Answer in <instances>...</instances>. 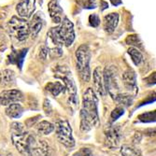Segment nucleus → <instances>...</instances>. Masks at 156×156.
Returning a JSON list of instances; mask_svg holds the SVG:
<instances>
[{"label":"nucleus","mask_w":156,"mask_h":156,"mask_svg":"<svg viewBox=\"0 0 156 156\" xmlns=\"http://www.w3.org/2000/svg\"><path fill=\"white\" fill-rule=\"evenodd\" d=\"M98 99L92 88H88L82 97V107L80 109V130L88 132L99 124Z\"/></svg>","instance_id":"nucleus-1"},{"label":"nucleus","mask_w":156,"mask_h":156,"mask_svg":"<svg viewBox=\"0 0 156 156\" xmlns=\"http://www.w3.org/2000/svg\"><path fill=\"white\" fill-rule=\"evenodd\" d=\"M91 52L87 45H81L76 51V65L80 78L82 81L88 82L91 79L90 68Z\"/></svg>","instance_id":"nucleus-2"},{"label":"nucleus","mask_w":156,"mask_h":156,"mask_svg":"<svg viewBox=\"0 0 156 156\" xmlns=\"http://www.w3.org/2000/svg\"><path fill=\"white\" fill-rule=\"evenodd\" d=\"M11 139L17 151L23 156H30L29 145L30 134L24 131V127L21 122H13L11 124Z\"/></svg>","instance_id":"nucleus-3"},{"label":"nucleus","mask_w":156,"mask_h":156,"mask_svg":"<svg viewBox=\"0 0 156 156\" xmlns=\"http://www.w3.org/2000/svg\"><path fill=\"white\" fill-rule=\"evenodd\" d=\"M103 80L106 92H108L109 95L115 100L117 96L122 92L121 91L120 87L117 69L114 66H110L105 69L103 73Z\"/></svg>","instance_id":"nucleus-4"},{"label":"nucleus","mask_w":156,"mask_h":156,"mask_svg":"<svg viewBox=\"0 0 156 156\" xmlns=\"http://www.w3.org/2000/svg\"><path fill=\"white\" fill-rule=\"evenodd\" d=\"M56 78H60L64 81L65 88L68 94V101L70 105L76 106L77 105V88H76V84L74 82V80L72 78L71 72H69L66 69H58L57 74L55 75Z\"/></svg>","instance_id":"nucleus-5"},{"label":"nucleus","mask_w":156,"mask_h":156,"mask_svg":"<svg viewBox=\"0 0 156 156\" xmlns=\"http://www.w3.org/2000/svg\"><path fill=\"white\" fill-rule=\"evenodd\" d=\"M9 30L16 39L23 41L29 35V25L24 19L13 16L9 22Z\"/></svg>","instance_id":"nucleus-6"},{"label":"nucleus","mask_w":156,"mask_h":156,"mask_svg":"<svg viewBox=\"0 0 156 156\" xmlns=\"http://www.w3.org/2000/svg\"><path fill=\"white\" fill-rule=\"evenodd\" d=\"M56 136L60 143L66 148H72L75 146V140L72 136V128L67 121L62 120L56 123Z\"/></svg>","instance_id":"nucleus-7"},{"label":"nucleus","mask_w":156,"mask_h":156,"mask_svg":"<svg viewBox=\"0 0 156 156\" xmlns=\"http://www.w3.org/2000/svg\"><path fill=\"white\" fill-rule=\"evenodd\" d=\"M56 31H57L58 36L65 46L69 47L72 45L75 39V31L72 22L68 18L65 17L62 19L60 25L56 27Z\"/></svg>","instance_id":"nucleus-8"},{"label":"nucleus","mask_w":156,"mask_h":156,"mask_svg":"<svg viewBox=\"0 0 156 156\" xmlns=\"http://www.w3.org/2000/svg\"><path fill=\"white\" fill-rule=\"evenodd\" d=\"M64 44L62 40L60 39L58 33L56 31V27L51 28L50 31L47 34V39H46V49L48 53H50L51 56L58 57L63 54V48Z\"/></svg>","instance_id":"nucleus-9"},{"label":"nucleus","mask_w":156,"mask_h":156,"mask_svg":"<svg viewBox=\"0 0 156 156\" xmlns=\"http://www.w3.org/2000/svg\"><path fill=\"white\" fill-rule=\"evenodd\" d=\"M30 156H51V148L45 140L31 135L28 145Z\"/></svg>","instance_id":"nucleus-10"},{"label":"nucleus","mask_w":156,"mask_h":156,"mask_svg":"<svg viewBox=\"0 0 156 156\" xmlns=\"http://www.w3.org/2000/svg\"><path fill=\"white\" fill-rule=\"evenodd\" d=\"M122 138L121 128L118 125H110L105 131V141L106 145L110 149L117 148L120 144Z\"/></svg>","instance_id":"nucleus-11"},{"label":"nucleus","mask_w":156,"mask_h":156,"mask_svg":"<svg viewBox=\"0 0 156 156\" xmlns=\"http://www.w3.org/2000/svg\"><path fill=\"white\" fill-rule=\"evenodd\" d=\"M23 99V94L19 90H5L0 93V105L9 106L12 103H18Z\"/></svg>","instance_id":"nucleus-12"},{"label":"nucleus","mask_w":156,"mask_h":156,"mask_svg":"<svg viewBox=\"0 0 156 156\" xmlns=\"http://www.w3.org/2000/svg\"><path fill=\"white\" fill-rule=\"evenodd\" d=\"M122 83L129 94L135 96L137 94L138 88L136 85V76L133 69L129 68L122 74Z\"/></svg>","instance_id":"nucleus-13"},{"label":"nucleus","mask_w":156,"mask_h":156,"mask_svg":"<svg viewBox=\"0 0 156 156\" xmlns=\"http://www.w3.org/2000/svg\"><path fill=\"white\" fill-rule=\"evenodd\" d=\"M36 9L35 0H20L16 7V11L21 18H30Z\"/></svg>","instance_id":"nucleus-14"},{"label":"nucleus","mask_w":156,"mask_h":156,"mask_svg":"<svg viewBox=\"0 0 156 156\" xmlns=\"http://www.w3.org/2000/svg\"><path fill=\"white\" fill-rule=\"evenodd\" d=\"M43 21L44 19L41 12H37L36 14H34L30 23H28V25H29V34L32 37H36L41 31L42 26H43Z\"/></svg>","instance_id":"nucleus-15"},{"label":"nucleus","mask_w":156,"mask_h":156,"mask_svg":"<svg viewBox=\"0 0 156 156\" xmlns=\"http://www.w3.org/2000/svg\"><path fill=\"white\" fill-rule=\"evenodd\" d=\"M94 93H97L100 96H105L106 90L103 80V72L100 66L96 67L94 71Z\"/></svg>","instance_id":"nucleus-16"},{"label":"nucleus","mask_w":156,"mask_h":156,"mask_svg":"<svg viewBox=\"0 0 156 156\" xmlns=\"http://www.w3.org/2000/svg\"><path fill=\"white\" fill-rule=\"evenodd\" d=\"M48 9H49V13H50V16L52 22L55 23H60L63 19L62 17H63L64 11L62 8L60 7V5L58 4L57 0H51L48 5Z\"/></svg>","instance_id":"nucleus-17"},{"label":"nucleus","mask_w":156,"mask_h":156,"mask_svg":"<svg viewBox=\"0 0 156 156\" xmlns=\"http://www.w3.org/2000/svg\"><path fill=\"white\" fill-rule=\"evenodd\" d=\"M119 23L118 13H109L104 17V29L108 33H112L115 30Z\"/></svg>","instance_id":"nucleus-18"},{"label":"nucleus","mask_w":156,"mask_h":156,"mask_svg":"<svg viewBox=\"0 0 156 156\" xmlns=\"http://www.w3.org/2000/svg\"><path fill=\"white\" fill-rule=\"evenodd\" d=\"M15 83V73L13 70L5 69L0 72V86L9 87Z\"/></svg>","instance_id":"nucleus-19"},{"label":"nucleus","mask_w":156,"mask_h":156,"mask_svg":"<svg viewBox=\"0 0 156 156\" xmlns=\"http://www.w3.org/2000/svg\"><path fill=\"white\" fill-rule=\"evenodd\" d=\"M5 112L8 117L11 119H18L22 116L23 112V108L19 103H12L7 107Z\"/></svg>","instance_id":"nucleus-20"},{"label":"nucleus","mask_w":156,"mask_h":156,"mask_svg":"<svg viewBox=\"0 0 156 156\" xmlns=\"http://www.w3.org/2000/svg\"><path fill=\"white\" fill-rule=\"evenodd\" d=\"M27 51L28 49H23L21 51H13L9 55V62L17 65L20 68H22L23 59L27 53Z\"/></svg>","instance_id":"nucleus-21"},{"label":"nucleus","mask_w":156,"mask_h":156,"mask_svg":"<svg viewBox=\"0 0 156 156\" xmlns=\"http://www.w3.org/2000/svg\"><path fill=\"white\" fill-rule=\"evenodd\" d=\"M46 90L53 96H57L61 93H64L66 88L65 85L62 84L60 81H55V82H49L46 85Z\"/></svg>","instance_id":"nucleus-22"},{"label":"nucleus","mask_w":156,"mask_h":156,"mask_svg":"<svg viewBox=\"0 0 156 156\" xmlns=\"http://www.w3.org/2000/svg\"><path fill=\"white\" fill-rule=\"evenodd\" d=\"M122 156H141L140 150L134 145H123L121 149Z\"/></svg>","instance_id":"nucleus-23"},{"label":"nucleus","mask_w":156,"mask_h":156,"mask_svg":"<svg viewBox=\"0 0 156 156\" xmlns=\"http://www.w3.org/2000/svg\"><path fill=\"white\" fill-rule=\"evenodd\" d=\"M37 132L42 135H49L54 130V125L47 121L40 122L37 126Z\"/></svg>","instance_id":"nucleus-24"},{"label":"nucleus","mask_w":156,"mask_h":156,"mask_svg":"<svg viewBox=\"0 0 156 156\" xmlns=\"http://www.w3.org/2000/svg\"><path fill=\"white\" fill-rule=\"evenodd\" d=\"M128 54L131 56V59L133 61V63L136 66H139L140 63L143 61V56L142 53H141L135 47H130L128 49Z\"/></svg>","instance_id":"nucleus-25"},{"label":"nucleus","mask_w":156,"mask_h":156,"mask_svg":"<svg viewBox=\"0 0 156 156\" xmlns=\"http://www.w3.org/2000/svg\"><path fill=\"white\" fill-rule=\"evenodd\" d=\"M126 44H128V45H131V46H138L140 47L141 46V42L138 38V36L136 35H130L126 37Z\"/></svg>","instance_id":"nucleus-26"},{"label":"nucleus","mask_w":156,"mask_h":156,"mask_svg":"<svg viewBox=\"0 0 156 156\" xmlns=\"http://www.w3.org/2000/svg\"><path fill=\"white\" fill-rule=\"evenodd\" d=\"M123 108L122 107H118L116 108L115 109H113V111L111 112V115H110V118H111V122H115L118 118H120L122 114H123Z\"/></svg>","instance_id":"nucleus-27"},{"label":"nucleus","mask_w":156,"mask_h":156,"mask_svg":"<svg viewBox=\"0 0 156 156\" xmlns=\"http://www.w3.org/2000/svg\"><path fill=\"white\" fill-rule=\"evenodd\" d=\"M155 118V113L154 111L153 112H148V113H145V114H142L141 116H139V119H141L140 121L142 122H154Z\"/></svg>","instance_id":"nucleus-28"},{"label":"nucleus","mask_w":156,"mask_h":156,"mask_svg":"<svg viewBox=\"0 0 156 156\" xmlns=\"http://www.w3.org/2000/svg\"><path fill=\"white\" fill-rule=\"evenodd\" d=\"M89 23L93 27H97L99 25V23H100V18H99V16L95 13L92 14V15H90V17H89Z\"/></svg>","instance_id":"nucleus-29"},{"label":"nucleus","mask_w":156,"mask_h":156,"mask_svg":"<svg viewBox=\"0 0 156 156\" xmlns=\"http://www.w3.org/2000/svg\"><path fill=\"white\" fill-rule=\"evenodd\" d=\"M77 156H93V153L89 149H81L77 153Z\"/></svg>","instance_id":"nucleus-30"},{"label":"nucleus","mask_w":156,"mask_h":156,"mask_svg":"<svg viewBox=\"0 0 156 156\" xmlns=\"http://www.w3.org/2000/svg\"><path fill=\"white\" fill-rule=\"evenodd\" d=\"M44 110L48 115H50L51 113V107L48 99H45V101H44Z\"/></svg>","instance_id":"nucleus-31"},{"label":"nucleus","mask_w":156,"mask_h":156,"mask_svg":"<svg viewBox=\"0 0 156 156\" xmlns=\"http://www.w3.org/2000/svg\"><path fill=\"white\" fill-rule=\"evenodd\" d=\"M96 7L95 0H88V1L85 3L84 8L85 9H94Z\"/></svg>","instance_id":"nucleus-32"},{"label":"nucleus","mask_w":156,"mask_h":156,"mask_svg":"<svg viewBox=\"0 0 156 156\" xmlns=\"http://www.w3.org/2000/svg\"><path fill=\"white\" fill-rule=\"evenodd\" d=\"M140 139H141V135L139 134V133H136V135H135V137H134V142L135 143H138L139 141H140Z\"/></svg>","instance_id":"nucleus-33"},{"label":"nucleus","mask_w":156,"mask_h":156,"mask_svg":"<svg viewBox=\"0 0 156 156\" xmlns=\"http://www.w3.org/2000/svg\"><path fill=\"white\" fill-rule=\"evenodd\" d=\"M110 1L112 2V4L114 5V6H117V5H119V4L122 3L121 0H110Z\"/></svg>","instance_id":"nucleus-34"}]
</instances>
